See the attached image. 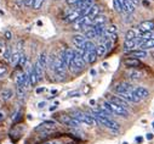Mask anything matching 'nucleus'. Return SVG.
<instances>
[{
    "mask_svg": "<svg viewBox=\"0 0 154 144\" xmlns=\"http://www.w3.org/2000/svg\"><path fill=\"white\" fill-rule=\"evenodd\" d=\"M113 5H114V9L117 10L118 12H123V6H122V3L120 0H113Z\"/></svg>",
    "mask_w": 154,
    "mask_h": 144,
    "instance_id": "obj_27",
    "label": "nucleus"
},
{
    "mask_svg": "<svg viewBox=\"0 0 154 144\" xmlns=\"http://www.w3.org/2000/svg\"><path fill=\"white\" fill-rule=\"evenodd\" d=\"M154 31V21L148 20L143 21L138 25V32H153Z\"/></svg>",
    "mask_w": 154,
    "mask_h": 144,
    "instance_id": "obj_7",
    "label": "nucleus"
},
{
    "mask_svg": "<svg viewBox=\"0 0 154 144\" xmlns=\"http://www.w3.org/2000/svg\"><path fill=\"white\" fill-rule=\"evenodd\" d=\"M107 23V17L104 15H97L96 17L92 18V26H96V25H106Z\"/></svg>",
    "mask_w": 154,
    "mask_h": 144,
    "instance_id": "obj_19",
    "label": "nucleus"
},
{
    "mask_svg": "<svg viewBox=\"0 0 154 144\" xmlns=\"http://www.w3.org/2000/svg\"><path fill=\"white\" fill-rule=\"evenodd\" d=\"M43 92H44V88H38V89H36V93H38V94H40V93H43Z\"/></svg>",
    "mask_w": 154,
    "mask_h": 144,
    "instance_id": "obj_38",
    "label": "nucleus"
},
{
    "mask_svg": "<svg viewBox=\"0 0 154 144\" xmlns=\"http://www.w3.org/2000/svg\"><path fill=\"white\" fill-rule=\"evenodd\" d=\"M2 47H3V42H2V41H0V48H2Z\"/></svg>",
    "mask_w": 154,
    "mask_h": 144,
    "instance_id": "obj_42",
    "label": "nucleus"
},
{
    "mask_svg": "<svg viewBox=\"0 0 154 144\" xmlns=\"http://www.w3.org/2000/svg\"><path fill=\"white\" fill-rule=\"evenodd\" d=\"M27 61H28V59H27V56L24 55V54H21V56H20V60H18V66H21V67H24L26 65H27Z\"/></svg>",
    "mask_w": 154,
    "mask_h": 144,
    "instance_id": "obj_28",
    "label": "nucleus"
},
{
    "mask_svg": "<svg viewBox=\"0 0 154 144\" xmlns=\"http://www.w3.org/2000/svg\"><path fill=\"white\" fill-rule=\"evenodd\" d=\"M26 94H27V89H26V88H23V87H17V95H18V98L23 99V98L26 97Z\"/></svg>",
    "mask_w": 154,
    "mask_h": 144,
    "instance_id": "obj_29",
    "label": "nucleus"
},
{
    "mask_svg": "<svg viewBox=\"0 0 154 144\" xmlns=\"http://www.w3.org/2000/svg\"><path fill=\"white\" fill-rule=\"evenodd\" d=\"M140 48L142 50H148V49H153L154 48V39H148V41H144L142 42V44L140 45Z\"/></svg>",
    "mask_w": 154,
    "mask_h": 144,
    "instance_id": "obj_21",
    "label": "nucleus"
},
{
    "mask_svg": "<svg viewBox=\"0 0 154 144\" xmlns=\"http://www.w3.org/2000/svg\"><path fill=\"white\" fill-rule=\"evenodd\" d=\"M45 144H52V143H45Z\"/></svg>",
    "mask_w": 154,
    "mask_h": 144,
    "instance_id": "obj_43",
    "label": "nucleus"
},
{
    "mask_svg": "<svg viewBox=\"0 0 154 144\" xmlns=\"http://www.w3.org/2000/svg\"><path fill=\"white\" fill-rule=\"evenodd\" d=\"M20 56H21V54H20L18 51H15V53H12V54H11V59H10V62L12 64V66H17V64H18V60H20Z\"/></svg>",
    "mask_w": 154,
    "mask_h": 144,
    "instance_id": "obj_25",
    "label": "nucleus"
},
{
    "mask_svg": "<svg viewBox=\"0 0 154 144\" xmlns=\"http://www.w3.org/2000/svg\"><path fill=\"white\" fill-rule=\"evenodd\" d=\"M124 65L129 68H138L142 66V62L138 60V59H135V57H125L124 59Z\"/></svg>",
    "mask_w": 154,
    "mask_h": 144,
    "instance_id": "obj_8",
    "label": "nucleus"
},
{
    "mask_svg": "<svg viewBox=\"0 0 154 144\" xmlns=\"http://www.w3.org/2000/svg\"><path fill=\"white\" fill-rule=\"evenodd\" d=\"M69 68V71L72 72V74H78V72H80L82 70H84L85 67V61L83 60V57L76 53L74 50V57L73 60L69 62V65L67 66Z\"/></svg>",
    "mask_w": 154,
    "mask_h": 144,
    "instance_id": "obj_1",
    "label": "nucleus"
},
{
    "mask_svg": "<svg viewBox=\"0 0 154 144\" xmlns=\"http://www.w3.org/2000/svg\"><path fill=\"white\" fill-rule=\"evenodd\" d=\"M91 75H92V76L96 75V71H95V70H91Z\"/></svg>",
    "mask_w": 154,
    "mask_h": 144,
    "instance_id": "obj_41",
    "label": "nucleus"
},
{
    "mask_svg": "<svg viewBox=\"0 0 154 144\" xmlns=\"http://www.w3.org/2000/svg\"><path fill=\"white\" fill-rule=\"evenodd\" d=\"M101 6L100 5H96V4H92L91 6H90V9H89V11H88V15L86 16H89L90 18H94V17H96L97 15H100V12H101Z\"/></svg>",
    "mask_w": 154,
    "mask_h": 144,
    "instance_id": "obj_16",
    "label": "nucleus"
},
{
    "mask_svg": "<svg viewBox=\"0 0 154 144\" xmlns=\"http://www.w3.org/2000/svg\"><path fill=\"white\" fill-rule=\"evenodd\" d=\"M106 104L108 105V107L112 110L113 114H115V115H120V116H124V117L129 116V111H128V109H125V107L119 106V105L114 104V103H112V101H106Z\"/></svg>",
    "mask_w": 154,
    "mask_h": 144,
    "instance_id": "obj_4",
    "label": "nucleus"
},
{
    "mask_svg": "<svg viewBox=\"0 0 154 144\" xmlns=\"http://www.w3.org/2000/svg\"><path fill=\"white\" fill-rule=\"evenodd\" d=\"M58 120L63 123V125H66V126H69V127H74V128H78V127H80V122L78 121V120H75L73 116H70V115H61L60 117H58Z\"/></svg>",
    "mask_w": 154,
    "mask_h": 144,
    "instance_id": "obj_5",
    "label": "nucleus"
},
{
    "mask_svg": "<svg viewBox=\"0 0 154 144\" xmlns=\"http://www.w3.org/2000/svg\"><path fill=\"white\" fill-rule=\"evenodd\" d=\"M57 105H58V103H55V104H54V106H51V107H50V111L56 110V109H57Z\"/></svg>",
    "mask_w": 154,
    "mask_h": 144,
    "instance_id": "obj_35",
    "label": "nucleus"
},
{
    "mask_svg": "<svg viewBox=\"0 0 154 144\" xmlns=\"http://www.w3.org/2000/svg\"><path fill=\"white\" fill-rule=\"evenodd\" d=\"M95 51H96L97 57H102V56H104V55H106V53H107V50H106V48H104V45H103L102 43H101V44H98V45H96Z\"/></svg>",
    "mask_w": 154,
    "mask_h": 144,
    "instance_id": "obj_22",
    "label": "nucleus"
},
{
    "mask_svg": "<svg viewBox=\"0 0 154 144\" xmlns=\"http://www.w3.org/2000/svg\"><path fill=\"white\" fill-rule=\"evenodd\" d=\"M136 37H137L136 31H135V29H129V31L126 32V34H125V41H132V39H135Z\"/></svg>",
    "mask_w": 154,
    "mask_h": 144,
    "instance_id": "obj_26",
    "label": "nucleus"
},
{
    "mask_svg": "<svg viewBox=\"0 0 154 144\" xmlns=\"http://www.w3.org/2000/svg\"><path fill=\"white\" fill-rule=\"evenodd\" d=\"M92 116L97 121V123L103 125L104 127H107L112 131H118L119 129V125L117 122H114L112 119L107 117V116H102V115H97V114H92Z\"/></svg>",
    "mask_w": 154,
    "mask_h": 144,
    "instance_id": "obj_2",
    "label": "nucleus"
},
{
    "mask_svg": "<svg viewBox=\"0 0 154 144\" xmlns=\"http://www.w3.org/2000/svg\"><path fill=\"white\" fill-rule=\"evenodd\" d=\"M34 0H24V6H32Z\"/></svg>",
    "mask_w": 154,
    "mask_h": 144,
    "instance_id": "obj_33",
    "label": "nucleus"
},
{
    "mask_svg": "<svg viewBox=\"0 0 154 144\" xmlns=\"http://www.w3.org/2000/svg\"><path fill=\"white\" fill-rule=\"evenodd\" d=\"M38 62H39L44 68L48 66V54L45 51H43L40 55H39V59H38Z\"/></svg>",
    "mask_w": 154,
    "mask_h": 144,
    "instance_id": "obj_24",
    "label": "nucleus"
},
{
    "mask_svg": "<svg viewBox=\"0 0 154 144\" xmlns=\"http://www.w3.org/2000/svg\"><path fill=\"white\" fill-rule=\"evenodd\" d=\"M109 101H112V103H114V104H117V105H119V106H123V107H125V109H128V101L124 100L123 98L118 97V95H113V97H110Z\"/></svg>",
    "mask_w": 154,
    "mask_h": 144,
    "instance_id": "obj_18",
    "label": "nucleus"
},
{
    "mask_svg": "<svg viewBox=\"0 0 154 144\" xmlns=\"http://www.w3.org/2000/svg\"><path fill=\"white\" fill-rule=\"evenodd\" d=\"M132 93L140 99V100H142V99H146L148 95H149V92H148V89H146L144 87H136V88H134V90H132Z\"/></svg>",
    "mask_w": 154,
    "mask_h": 144,
    "instance_id": "obj_10",
    "label": "nucleus"
},
{
    "mask_svg": "<svg viewBox=\"0 0 154 144\" xmlns=\"http://www.w3.org/2000/svg\"><path fill=\"white\" fill-rule=\"evenodd\" d=\"M33 70H34V72H35V74H36V77H38V80H39V81H42L43 80V77H44V67L39 64V62H35V65L33 66Z\"/></svg>",
    "mask_w": 154,
    "mask_h": 144,
    "instance_id": "obj_17",
    "label": "nucleus"
},
{
    "mask_svg": "<svg viewBox=\"0 0 154 144\" xmlns=\"http://www.w3.org/2000/svg\"><path fill=\"white\" fill-rule=\"evenodd\" d=\"M132 90H134V87L130 83H119L115 87V92L118 94H122L124 92H132Z\"/></svg>",
    "mask_w": 154,
    "mask_h": 144,
    "instance_id": "obj_11",
    "label": "nucleus"
},
{
    "mask_svg": "<svg viewBox=\"0 0 154 144\" xmlns=\"http://www.w3.org/2000/svg\"><path fill=\"white\" fill-rule=\"evenodd\" d=\"M82 17V14L79 11H76V10H72L67 16H66V21L69 22V23H74L78 18Z\"/></svg>",
    "mask_w": 154,
    "mask_h": 144,
    "instance_id": "obj_13",
    "label": "nucleus"
},
{
    "mask_svg": "<svg viewBox=\"0 0 154 144\" xmlns=\"http://www.w3.org/2000/svg\"><path fill=\"white\" fill-rule=\"evenodd\" d=\"M146 138H147L148 140H152V139H153V134H152V133H147V134H146Z\"/></svg>",
    "mask_w": 154,
    "mask_h": 144,
    "instance_id": "obj_36",
    "label": "nucleus"
},
{
    "mask_svg": "<svg viewBox=\"0 0 154 144\" xmlns=\"http://www.w3.org/2000/svg\"><path fill=\"white\" fill-rule=\"evenodd\" d=\"M83 60L85 61V64H94L96 60H97V55H96V51L95 50H91V51H84L83 55H82Z\"/></svg>",
    "mask_w": 154,
    "mask_h": 144,
    "instance_id": "obj_9",
    "label": "nucleus"
},
{
    "mask_svg": "<svg viewBox=\"0 0 154 144\" xmlns=\"http://www.w3.org/2000/svg\"><path fill=\"white\" fill-rule=\"evenodd\" d=\"M128 56L130 57H135V59H143V57H147L148 56V53L146 50H142V49H138V50H132V51H129L128 53Z\"/></svg>",
    "mask_w": 154,
    "mask_h": 144,
    "instance_id": "obj_12",
    "label": "nucleus"
},
{
    "mask_svg": "<svg viewBox=\"0 0 154 144\" xmlns=\"http://www.w3.org/2000/svg\"><path fill=\"white\" fill-rule=\"evenodd\" d=\"M142 140H143L142 137H137V138H136V142H137V143H142Z\"/></svg>",
    "mask_w": 154,
    "mask_h": 144,
    "instance_id": "obj_39",
    "label": "nucleus"
},
{
    "mask_svg": "<svg viewBox=\"0 0 154 144\" xmlns=\"http://www.w3.org/2000/svg\"><path fill=\"white\" fill-rule=\"evenodd\" d=\"M72 116L75 120H78L80 123H85V125H89V126H95L97 123V121L94 119L92 115H88V114L82 113V111H75V113H73Z\"/></svg>",
    "mask_w": 154,
    "mask_h": 144,
    "instance_id": "obj_3",
    "label": "nucleus"
},
{
    "mask_svg": "<svg viewBox=\"0 0 154 144\" xmlns=\"http://www.w3.org/2000/svg\"><path fill=\"white\" fill-rule=\"evenodd\" d=\"M128 77H129L130 80H134V81L140 80V78L142 77V72L138 71V70H131V71L128 72Z\"/></svg>",
    "mask_w": 154,
    "mask_h": 144,
    "instance_id": "obj_20",
    "label": "nucleus"
},
{
    "mask_svg": "<svg viewBox=\"0 0 154 144\" xmlns=\"http://www.w3.org/2000/svg\"><path fill=\"white\" fill-rule=\"evenodd\" d=\"M86 41H88V39L84 37V34H76V35H74L73 39H72L73 44H74L76 48H80Z\"/></svg>",
    "mask_w": 154,
    "mask_h": 144,
    "instance_id": "obj_14",
    "label": "nucleus"
},
{
    "mask_svg": "<svg viewBox=\"0 0 154 144\" xmlns=\"http://www.w3.org/2000/svg\"><path fill=\"white\" fill-rule=\"evenodd\" d=\"M142 42H143V41H142L140 37H136V38L132 39V41H125V42H124V51H125V53H129V51L135 50V48L140 47V45L142 44Z\"/></svg>",
    "mask_w": 154,
    "mask_h": 144,
    "instance_id": "obj_6",
    "label": "nucleus"
},
{
    "mask_svg": "<svg viewBox=\"0 0 154 144\" xmlns=\"http://www.w3.org/2000/svg\"><path fill=\"white\" fill-rule=\"evenodd\" d=\"M27 75H28V80H29V86H30V87H35V86L38 84V82H39V80H38L36 74L34 72L33 67L29 68V72H28Z\"/></svg>",
    "mask_w": 154,
    "mask_h": 144,
    "instance_id": "obj_15",
    "label": "nucleus"
},
{
    "mask_svg": "<svg viewBox=\"0 0 154 144\" xmlns=\"http://www.w3.org/2000/svg\"><path fill=\"white\" fill-rule=\"evenodd\" d=\"M11 54H12V49H11V48H8V49H5V51H4V54H3V57H4L5 60L10 61Z\"/></svg>",
    "mask_w": 154,
    "mask_h": 144,
    "instance_id": "obj_30",
    "label": "nucleus"
},
{
    "mask_svg": "<svg viewBox=\"0 0 154 144\" xmlns=\"http://www.w3.org/2000/svg\"><path fill=\"white\" fill-rule=\"evenodd\" d=\"M4 35H5V38H6V39H11V38H12V37H11V32H9V31L5 32Z\"/></svg>",
    "mask_w": 154,
    "mask_h": 144,
    "instance_id": "obj_34",
    "label": "nucleus"
},
{
    "mask_svg": "<svg viewBox=\"0 0 154 144\" xmlns=\"http://www.w3.org/2000/svg\"><path fill=\"white\" fill-rule=\"evenodd\" d=\"M45 104H46L45 101H42V103H39V105H38V107H39V109H43V107L45 106Z\"/></svg>",
    "mask_w": 154,
    "mask_h": 144,
    "instance_id": "obj_37",
    "label": "nucleus"
},
{
    "mask_svg": "<svg viewBox=\"0 0 154 144\" xmlns=\"http://www.w3.org/2000/svg\"><path fill=\"white\" fill-rule=\"evenodd\" d=\"M153 127H154V122H153Z\"/></svg>",
    "mask_w": 154,
    "mask_h": 144,
    "instance_id": "obj_44",
    "label": "nucleus"
},
{
    "mask_svg": "<svg viewBox=\"0 0 154 144\" xmlns=\"http://www.w3.org/2000/svg\"><path fill=\"white\" fill-rule=\"evenodd\" d=\"M4 117H5V114H4L3 111H0V121H2Z\"/></svg>",
    "mask_w": 154,
    "mask_h": 144,
    "instance_id": "obj_40",
    "label": "nucleus"
},
{
    "mask_svg": "<svg viewBox=\"0 0 154 144\" xmlns=\"http://www.w3.org/2000/svg\"><path fill=\"white\" fill-rule=\"evenodd\" d=\"M12 95H14V93H12L11 89H4L2 93H0V97H2V99H3L4 101L10 100V99L12 98Z\"/></svg>",
    "mask_w": 154,
    "mask_h": 144,
    "instance_id": "obj_23",
    "label": "nucleus"
},
{
    "mask_svg": "<svg viewBox=\"0 0 154 144\" xmlns=\"http://www.w3.org/2000/svg\"><path fill=\"white\" fill-rule=\"evenodd\" d=\"M8 74V67L4 65H0V78H3Z\"/></svg>",
    "mask_w": 154,
    "mask_h": 144,
    "instance_id": "obj_31",
    "label": "nucleus"
},
{
    "mask_svg": "<svg viewBox=\"0 0 154 144\" xmlns=\"http://www.w3.org/2000/svg\"><path fill=\"white\" fill-rule=\"evenodd\" d=\"M78 2H80V0H67V4H68V5H73V6H74V5H75L76 3H78Z\"/></svg>",
    "mask_w": 154,
    "mask_h": 144,
    "instance_id": "obj_32",
    "label": "nucleus"
}]
</instances>
